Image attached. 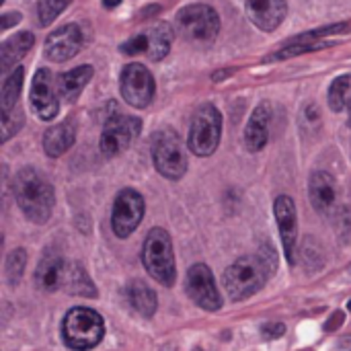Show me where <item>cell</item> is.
<instances>
[{
  "mask_svg": "<svg viewBox=\"0 0 351 351\" xmlns=\"http://www.w3.org/2000/svg\"><path fill=\"white\" fill-rule=\"evenodd\" d=\"M348 111H350V125H351V103H350V107H348Z\"/></svg>",
  "mask_w": 351,
  "mask_h": 351,
  "instance_id": "35",
  "label": "cell"
},
{
  "mask_svg": "<svg viewBox=\"0 0 351 351\" xmlns=\"http://www.w3.org/2000/svg\"><path fill=\"white\" fill-rule=\"evenodd\" d=\"M121 53H125V56L148 53V35L146 33H140V35H134L130 41L121 43Z\"/></svg>",
  "mask_w": 351,
  "mask_h": 351,
  "instance_id": "31",
  "label": "cell"
},
{
  "mask_svg": "<svg viewBox=\"0 0 351 351\" xmlns=\"http://www.w3.org/2000/svg\"><path fill=\"white\" fill-rule=\"evenodd\" d=\"M245 10L257 29L276 31L288 14V4L286 0H245Z\"/></svg>",
  "mask_w": 351,
  "mask_h": 351,
  "instance_id": "15",
  "label": "cell"
},
{
  "mask_svg": "<svg viewBox=\"0 0 351 351\" xmlns=\"http://www.w3.org/2000/svg\"><path fill=\"white\" fill-rule=\"evenodd\" d=\"M269 121H271V107H269V103H261L253 111V115L247 123V130H245L247 150L259 152L265 148L267 138H269Z\"/></svg>",
  "mask_w": 351,
  "mask_h": 351,
  "instance_id": "17",
  "label": "cell"
},
{
  "mask_svg": "<svg viewBox=\"0 0 351 351\" xmlns=\"http://www.w3.org/2000/svg\"><path fill=\"white\" fill-rule=\"evenodd\" d=\"M23 121H25V117L19 107L8 113H2V142L10 140L23 128Z\"/></svg>",
  "mask_w": 351,
  "mask_h": 351,
  "instance_id": "30",
  "label": "cell"
},
{
  "mask_svg": "<svg viewBox=\"0 0 351 351\" xmlns=\"http://www.w3.org/2000/svg\"><path fill=\"white\" fill-rule=\"evenodd\" d=\"M35 37L31 31H19L14 35H10L2 45H0V68L2 72L10 70L23 56L29 53V49L33 47Z\"/></svg>",
  "mask_w": 351,
  "mask_h": 351,
  "instance_id": "20",
  "label": "cell"
},
{
  "mask_svg": "<svg viewBox=\"0 0 351 351\" xmlns=\"http://www.w3.org/2000/svg\"><path fill=\"white\" fill-rule=\"evenodd\" d=\"M220 136H222L220 111L210 103L202 105L191 119L189 150L197 156H210L216 152V148L220 144Z\"/></svg>",
  "mask_w": 351,
  "mask_h": 351,
  "instance_id": "7",
  "label": "cell"
},
{
  "mask_svg": "<svg viewBox=\"0 0 351 351\" xmlns=\"http://www.w3.org/2000/svg\"><path fill=\"white\" fill-rule=\"evenodd\" d=\"M146 35H148V58L152 62L167 58L171 51V45H173V37H175L171 25L158 23L150 31H146Z\"/></svg>",
  "mask_w": 351,
  "mask_h": 351,
  "instance_id": "24",
  "label": "cell"
},
{
  "mask_svg": "<svg viewBox=\"0 0 351 351\" xmlns=\"http://www.w3.org/2000/svg\"><path fill=\"white\" fill-rule=\"evenodd\" d=\"M261 333H263L265 337H269V339H276V337H282V335L286 333V327H284L282 323H267V325L261 329Z\"/></svg>",
  "mask_w": 351,
  "mask_h": 351,
  "instance_id": "32",
  "label": "cell"
},
{
  "mask_svg": "<svg viewBox=\"0 0 351 351\" xmlns=\"http://www.w3.org/2000/svg\"><path fill=\"white\" fill-rule=\"evenodd\" d=\"M76 140V128L70 121H62L58 125H51L45 134H43V150L47 156L58 158L64 152H68L72 148Z\"/></svg>",
  "mask_w": 351,
  "mask_h": 351,
  "instance_id": "19",
  "label": "cell"
},
{
  "mask_svg": "<svg viewBox=\"0 0 351 351\" xmlns=\"http://www.w3.org/2000/svg\"><path fill=\"white\" fill-rule=\"evenodd\" d=\"M152 160L156 171L167 179H181L187 171V154L175 130L162 128L152 136Z\"/></svg>",
  "mask_w": 351,
  "mask_h": 351,
  "instance_id": "6",
  "label": "cell"
},
{
  "mask_svg": "<svg viewBox=\"0 0 351 351\" xmlns=\"http://www.w3.org/2000/svg\"><path fill=\"white\" fill-rule=\"evenodd\" d=\"M25 261H27V255H25L23 249H16V251H12L8 255V259H6V280H8L10 286H16L21 282Z\"/></svg>",
  "mask_w": 351,
  "mask_h": 351,
  "instance_id": "29",
  "label": "cell"
},
{
  "mask_svg": "<svg viewBox=\"0 0 351 351\" xmlns=\"http://www.w3.org/2000/svg\"><path fill=\"white\" fill-rule=\"evenodd\" d=\"M179 35L193 45H210L220 33V16L208 4L183 6L175 16Z\"/></svg>",
  "mask_w": 351,
  "mask_h": 351,
  "instance_id": "4",
  "label": "cell"
},
{
  "mask_svg": "<svg viewBox=\"0 0 351 351\" xmlns=\"http://www.w3.org/2000/svg\"><path fill=\"white\" fill-rule=\"evenodd\" d=\"M185 290H187L189 298L204 311H218L222 306V298L216 288L214 276H212L210 267L204 263H197L187 271Z\"/></svg>",
  "mask_w": 351,
  "mask_h": 351,
  "instance_id": "11",
  "label": "cell"
},
{
  "mask_svg": "<svg viewBox=\"0 0 351 351\" xmlns=\"http://www.w3.org/2000/svg\"><path fill=\"white\" fill-rule=\"evenodd\" d=\"M308 195H311V204L315 206V210L319 214H323V216H329L333 206H335V199H337L335 179L329 173H325V171H317L311 177Z\"/></svg>",
  "mask_w": 351,
  "mask_h": 351,
  "instance_id": "16",
  "label": "cell"
},
{
  "mask_svg": "<svg viewBox=\"0 0 351 351\" xmlns=\"http://www.w3.org/2000/svg\"><path fill=\"white\" fill-rule=\"evenodd\" d=\"M103 4H105V8H115L121 4V0H103Z\"/></svg>",
  "mask_w": 351,
  "mask_h": 351,
  "instance_id": "34",
  "label": "cell"
},
{
  "mask_svg": "<svg viewBox=\"0 0 351 351\" xmlns=\"http://www.w3.org/2000/svg\"><path fill=\"white\" fill-rule=\"evenodd\" d=\"M119 80H121L119 82L121 97L128 105L136 109H144L152 103L156 84L152 72L144 64H128Z\"/></svg>",
  "mask_w": 351,
  "mask_h": 351,
  "instance_id": "9",
  "label": "cell"
},
{
  "mask_svg": "<svg viewBox=\"0 0 351 351\" xmlns=\"http://www.w3.org/2000/svg\"><path fill=\"white\" fill-rule=\"evenodd\" d=\"M329 107L335 113H341L346 107H350L351 103V74L339 76L333 80V84L329 86Z\"/></svg>",
  "mask_w": 351,
  "mask_h": 351,
  "instance_id": "26",
  "label": "cell"
},
{
  "mask_svg": "<svg viewBox=\"0 0 351 351\" xmlns=\"http://www.w3.org/2000/svg\"><path fill=\"white\" fill-rule=\"evenodd\" d=\"M350 313H351V302H350Z\"/></svg>",
  "mask_w": 351,
  "mask_h": 351,
  "instance_id": "36",
  "label": "cell"
},
{
  "mask_svg": "<svg viewBox=\"0 0 351 351\" xmlns=\"http://www.w3.org/2000/svg\"><path fill=\"white\" fill-rule=\"evenodd\" d=\"M144 218V197L136 189H121L113 202L111 228L115 237L128 239Z\"/></svg>",
  "mask_w": 351,
  "mask_h": 351,
  "instance_id": "10",
  "label": "cell"
},
{
  "mask_svg": "<svg viewBox=\"0 0 351 351\" xmlns=\"http://www.w3.org/2000/svg\"><path fill=\"white\" fill-rule=\"evenodd\" d=\"M12 191H14L19 208L31 222L43 224L49 220L53 212L56 195H53L51 183L37 169H31V167L21 169L14 177Z\"/></svg>",
  "mask_w": 351,
  "mask_h": 351,
  "instance_id": "2",
  "label": "cell"
},
{
  "mask_svg": "<svg viewBox=\"0 0 351 351\" xmlns=\"http://www.w3.org/2000/svg\"><path fill=\"white\" fill-rule=\"evenodd\" d=\"M19 21H21V12H4V14H2V21H0V29L6 31V29H10L12 25H16Z\"/></svg>",
  "mask_w": 351,
  "mask_h": 351,
  "instance_id": "33",
  "label": "cell"
},
{
  "mask_svg": "<svg viewBox=\"0 0 351 351\" xmlns=\"http://www.w3.org/2000/svg\"><path fill=\"white\" fill-rule=\"evenodd\" d=\"M93 74H95V70L88 64L78 66V68H72L70 72L60 74L58 80H56L58 97H62L66 101H74L82 93V88L88 84V80L93 78Z\"/></svg>",
  "mask_w": 351,
  "mask_h": 351,
  "instance_id": "21",
  "label": "cell"
},
{
  "mask_svg": "<svg viewBox=\"0 0 351 351\" xmlns=\"http://www.w3.org/2000/svg\"><path fill=\"white\" fill-rule=\"evenodd\" d=\"M276 220H278V228L282 234V245H284V253L288 257V263L294 265L296 263V243H298V218H296V206L292 202V197L288 195H280L276 199Z\"/></svg>",
  "mask_w": 351,
  "mask_h": 351,
  "instance_id": "14",
  "label": "cell"
},
{
  "mask_svg": "<svg viewBox=\"0 0 351 351\" xmlns=\"http://www.w3.org/2000/svg\"><path fill=\"white\" fill-rule=\"evenodd\" d=\"M105 335V323L99 313L93 308L76 306L72 308L62 323V339L70 350L86 351L99 346Z\"/></svg>",
  "mask_w": 351,
  "mask_h": 351,
  "instance_id": "3",
  "label": "cell"
},
{
  "mask_svg": "<svg viewBox=\"0 0 351 351\" xmlns=\"http://www.w3.org/2000/svg\"><path fill=\"white\" fill-rule=\"evenodd\" d=\"M193 351H204V350H193Z\"/></svg>",
  "mask_w": 351,
  "mask_h": 351,
  "instance_id": "37",
  "label": "cell"
},
{
  "mask_svg": "<svg viewBox=\"0 0 351 351\" xmlns=\"http://www.w3.org/2000/svg\"><path fill=\"white\" fill-rule=\"evenodd\" d=\"M23 76H25L23 68H16L2 82V88H0V109H2V113H8V111L16 109L19 93L23 88Z\"/></svg>",
  "mask_w": 351,
  "mask_h": 351,
  "instance_id": "25",
  "label": "cell"
},
{
  "mask_svg": "<svg viewBox=\"0 0 351 351\" xmlns=\"http://www.w3.org/2000/svg\"><path fill=\"white\" fill-rule=\"evenodd\" d=\"M82 47V31L78 25L70 23L56 31H51L45 39V58L51 62H66L72 60Z\"/></svg>",
  "mask_w": 351,
  "mask_h": 351,
  "instance_id": "12",
  "label": "cell"
},
{
  "mask_svg": "<svg viewBox=\"0 0 351 351\" xmlns=\"http://www.w3.org/2000/svg\"><path fill=\"white\" fill-rule=\"evenodd\" d=\"M276 269V259L271 253H253L237 259L224 271V290L230 300L239 302L257 294Z\"/></svg>",
  "mask_w": 351,
  "mask_h": 351,
  "instance_id": "1",
  "label": "cell"
},
{
  "mask_svg": "<svg viewBox=\"0 0 351 351\" xmlns=\"http://www.w3.org/2000/svg\"><path fill=\"white\" fill-rule=\"evenodd\" d=\"M31 107L37 113L39 119L49 121L58 115L60 111V101L56 97L53 90V82H51V74L45 68H39L33 76V84H31Z\"/></svg>",
  "mask_w": 351,
  "mask_h": 351,
  "instance_id": "13",
  "label": "cell"
},
{
  "mask_svg": "<svg viewBox=\"0 0 351 351\" xmlns=\"http://www.w3.org/2000/svg\"><path fill=\"white\" fill-rule=\"evenodd\" d=\"M60 288L68 294L82 296V298H95L97 296V288H95L93 280L88 278L84 267L74 263V261H64Z\"/></svg>",
  "mask_w": 351,
  "mask_h": 351,
  "instance_id": "18",
  "label": "cell"
},
{
  "mask_svg": "<svg viewBox=\"0 0 351 351\" xmlns=\"http://www.w3.org/2000/svg\"><path fill=\"white\" fill-rule=\"evenodd\" d=\"M70 4V0H39L37 2V16L39 23L43 27H47L49 23H53L58 19V14Z\"/></svg>",
  "mask_w": 351,
  "mask_h": 351,
  "instance_id": "28",
  "label": "cell"
},
{
  "mask_svg": "<svg viewBox=\"0 0 351 351\" xmlns=\"http://www.w3.org/2000/svg\"><path fill=\"white\" fill-rule=\"evenodd\" d=\"M140 130H142V121L138 117L121 115V113L111 115L105 121L103 134H101V150H103V154L105 156L121 154L140 136Z\"/></svg>",
  "mask_w": 351,
  "mask_h": 351,
  "instance_id": "8",
  "label": "cell"
},
{
  "mask_svg": "<svg viewBox=\"0 0 351 351\" xmlns=\"http://www.w3.org/2000/svg\"><path fill=\"white\" fill-rule=\"evenodd\" d=\"M125 296H128V302L130 306L144 319H150L154 317L156 313V294L152 288H148L144 282H132L128 288H125Z\"/></svg>",
  "mask_w": 351,
  "mask_h": 351,
  "instance_id": "23",
  "label": "cell"
},
{
  "mask_svg": "<svg viewBox=\"0 0 351 351\" xmlns=\"http://www.w3.org/2000/svg\"><path fill=\"white\" fill-rule=\"evenodd\" d=\"M142 261L148 274L162 286L171 288L175 284L177 271H175V255H173V243L167 230L152 228L144 241Z\"/></svg>",
  "mask_w": 351,
  "mask_h": 351,
  "instance_id": "5",
  "label": "cell"
},
{
  "mask_svg": "<svg viewBox=\"0 0 351 351\" xmlns=\"http://www.w3.org/2000/svg\"><path fill=\"white\" fill-rule=\"evenodd\" d=\"M323 47H331V43L327 41H311V43H290L286 45L284 49L271 53L269 58H265V62H278V60H288V58H294V56H302V53H311V51H317V49H323Z\"/></svg>",
  "mask_w": 351,
  "mask_h": 351,
  "instance_id": "27",
  "label": "cell"
},
{
  "mask_svg": "<svg viewBox=\"0 0 351 351\" xmlns=\"http://www.w3.org/2000/svg\"><path fill=\"white\" fill-rule=\"evenodd\" d=\"M62 269H64V259L58 257L56 253H47L41 263L37 265L35 271V282L43 292H53L60 288L62 280Z\"/></svg>",
  "mask_w": 351,
  "mask_h": 351,
  "instance_id": "22",
  "label": "cell"
}]
</instances>
